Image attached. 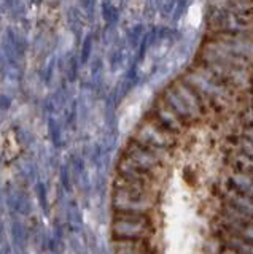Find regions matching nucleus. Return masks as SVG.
<instances>
[{
  "mask_svg": "<svg viewBox=\"0 0 253 254\" xmlns=\"http://www.w3.org/2000/svg\"><path fill=\"white\" fill-rule=\"evenodd\" d=\"M202 21V11L199 5H193L188 11V24L191 27H197Z\"/></svg>",
  "mask_w": 253,
  "mask_h": 254,
  "instance_id": "f257e3e1",
  "label": "nucleus"
}]
</instances>
